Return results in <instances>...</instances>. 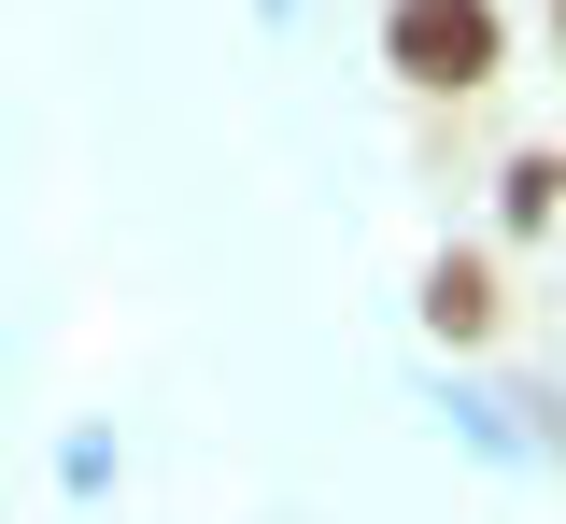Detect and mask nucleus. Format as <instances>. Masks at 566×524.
<instances>
[{"label": "nucleus", "mask_w": 566, "mask_h": 524, "mask_svg": "<svg viewBox=\"0 0 566 524\" xmlns=\"http://www.w3.org/2000/svg\"><path fill=\"white\" fill-rule=\"evenodd\" d=\"M382 72L411 85V99H482L510 72V14L495 0H397L382 14Z\"/></svg>", "instance_id": "obj_1"}, {"label": "nucleus", "mask_w": 566, "mask_h": 524, "mask_svg": "<svg viewBox=\"0 0 566 524\" xmlns=\"http://www.w3.org/2000/svg\"><path fill=\"white\" fill-rule=\"evenodd\" d=\"M495 326H510V284H495V255H468V241H439V255H424V340L482 355Z\"/></svg>", "instance_id": "obj_2"}, {"label": "nucleus", "mask_w": 566, "mask_h": 524, "mask_svg": "<svg viewBox=\"0 0 566 524\" xmlns=\"http://www.w3.org/2000/svg\"><path fill=\"white\" fill-rule=\"evenodd\" d=\"M553 199H566V156L553 143H524L510 170H495V213H510V227H553Z\"/></svg>", "instance_id": "obj_3"}]
</instances>
